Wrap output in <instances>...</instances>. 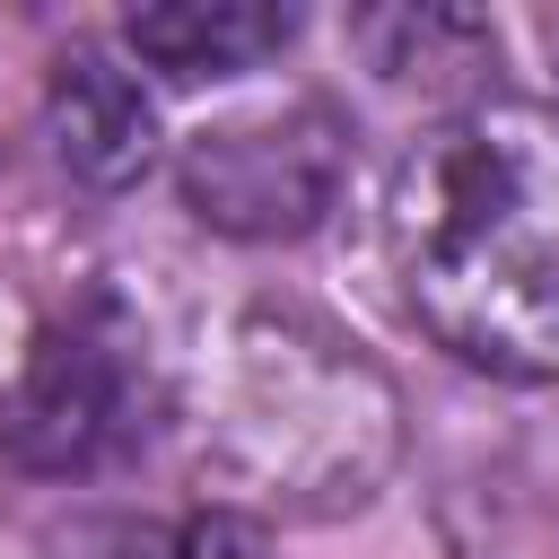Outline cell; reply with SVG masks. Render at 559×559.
<instances>
[{
    "instance_id": "6da1fadb",
    "label": "cell",
    "mask_w": 559,
    "mask_h": 559,
    "mask_svg": "<svg viewBox=\"0 0 559 559\" xmlns=\"http://www.w3.org/2000/svg\"><path fill=\"white\" fill-rule=\"evenodd\" d=\"M393 280L437 349L480 376H559V114L533 96H463L384 192Z\"/></svg>"
},
{
    "instance_id": "3957f363",
    "label": "cell",
    "mask_w": 559,
    "mask_h": 559,
    "mask_svg": "<svg viewBox=\"0 0 559 559\" xmlns=\"http://www.w3.org/2000/svg\"><path fill=\"white\" fill-rule=\"evenodd\" d=\"M157 411H166V358L148 323L114 297H79L70 314L35 323L0 393V454L35 480H96L148 445Z\"/></svg>"
},
{
    "instance_id": "7a4b0ae2",
    "label": "cell",
    "mask_w": 559,
    "mask_h": 559,
    "mask_svg": "<svg viewBox=\"0 0 559 559\" xmlns=\"http://www.w3.org/2000/svg\"><path fill=\"white\" fill-rule=\"evenodd\" d=\"M393 454L402 393L349 332L297 306H253L218 332L201 463L227 480L236 515H349L384 489Z\"/></svg>"
},
{
    "instance_id": "9c48e42d",
    "label": "cell",
    "mask_w": 559,
    "mask_h": 559,
    "mask_svg": "<svg viewBox=\"0 0 559 559\" xmlns=\"http://www.w3.org/2000/svg\"><path fill=\"white\" fill-rule=\"evenodd\" d=\"M542 44H550V61H559V17H542Z\"/></svg>"
},
{
    "instance_id": "ba28073f",
    "label": "cell",
    "mask_w": 559,
    "mask_h": 559,
    "mask_svg": "<svg viewBox=\"0 0 559 559\" xmlns=\"http://www.w3.org/2000/svg\"><path fill=\"white\" fill-rule=\"evenodd\" d=\"M140 559H271V550H262V524H253V515H236V507H201V515L148 533Z\"/></svg>"
},
{
    "instance_id": "277c9868",
    "label": "cell",
    "mask_w": 559,
    "mask_h": 559,
    "mask_svg": "<svg viewBox=\"0 0 559 559\" xmlns=\"http://www.w3.org/2000/svg\"><path fill=\"white\" fill-rule=\"evenodd\" d=\"M183 210L218 236L280 245L323 227V210L349 183V122L323 96H280L253 114H227L183 140Z\"/></svg>"
},
{
    "instance_id": "52a82bcc",
    "label": "cell",
    "mask_w": 559,
    "mask_h": 559,
    "mask_svg": "<svg viewBox=\"0 0 559 559\" xmlns=\"http://www.w3.org/2000/svg\"><path fill=\"white\" fill-rule=\"evenodd\" d=\"M358 44L376 52L384 79H437V70H472L489 26L480 17H454V9H402V17H367Z\"/></svg>"
},
{
    "instance_id": "5b68a950",
    "label": "cell",
    "mask_w": 559,
    "mask_h": 559,
    "mask_svg": "<svg viewBox=\"0 0 559 559\" xmlns=\"http://www.w3.org/2000/svg\"><path fill=\"white\" fill-rule=\"evenodd\" d=\"M44 131H52V157L87 192H131L157 166V105H148L140 70H122L114 52H87V44L52 61Z\"/></svg>"
},
{
    "instance_id": "8992f818",
    "label": "cell",
    "mask_w": 559,
    "mask_h": 559,
    "mask_svg": "<svg viewBox=\"0 0 559 559\" xmlns=\"http://www.w3.org/2000/svg\"><path fill=\"white\" fill-rule=\"evenodd\" d=\"M122 44L157 79H245L271 52L297 44V9H262V0H166V9H131L122 17Z\"/></svg>"
}]
</instances>
